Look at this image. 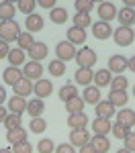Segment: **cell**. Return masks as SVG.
<instances>
[{
  "label": "cell",
  "instance_id": "1",
  "mask_svg": "<svg viewBox=\"0 0 135 153\" xmlns=\"http://www.w3.org/2000/svg\"><path fill=\"white\" fill-rule=\"evenodd\" d=\"M21 35V25L16 23L14 19L12 21H0V39L10 43V41H16V37Z\"/></svg>",
  "mask_w": 135,
  "mask_h": 153
},
{
  "label": "cell",
  "instance_id": "2",
  "mask_svg": "<svg viewBox=\"0 0 135 153\" xmlns=\"http://www.w3.org/2000/svg\"><path fill=\"white\" fill-rule=\"evenodd\" d=\"M74 59H76L78 68H88V70H92L98 57H96V53H94L90 47L82 45V49H78V51H76V57H74Z\"/></svg>",
  "mask_w": 135,
  "mask_h": 153
},
{
  "label": "cell",
  "instance_id": "3",
  "mask_svg": "<svg viewBox=\"0 0 135 153\" xmlns=\"http://www.w3.org/2000/svg\"><path fill=\"white\" fill-rule=\"evenodd\" d=\"M21 70H23V78L31 80V82L41 80V78H43V71H45V70H43V65H41V61H33V59H29Z\"/></svg>",
  "mask_w": 135,
  "mask_h": 153
},
{
  "label": "cell",
  "instance_id": "4",
  "mask_svg": "<svg viewBox=\"0 0 135 153\" xmlns=\"http://www.w3.org/2000/svg\"><path fill=\"white\" fill-rule=\"evenodd\" d=\"M113 37H115V43L119 47H127L135 41V31L131 27H119V29L113 31Z\"/></svg>",
  "mask_w": 135,
  "mask_h": 153
},
{
  "label": "cell",
  "instance_id": "5",
  "mask_svg": "<svg viewBox=\"0 0 135 153\" xmlns=\"http://www.w3.org/2000/svg\"><path fill=\"white\" fill-rule=\"evenodd\" d=\"M76 45H72L70 41H60L57 45H55V55H57V59L60 61H70V59H74L76 57Z\"/></svg>",
  "mask_w": 135,
  "mask_h": 153
},
{
  "label": "cell",
  "instance_id": "6",
  "mask_svg": "<svg viewBox=\"0 0 135 153\" xmlns=\"http://www.w3.org/2000/svg\"><path fill=\"white\" fill-rule=\"evenodd\" d=\"M51 92H53V84L49 82V80H45V78H41V80H37L35 84H33V94H35V98H47V96H51Z\"/></svg>",
  "mask_w": 135,
  "mask_h": 153
},
{
  "label": "cell",
  "instance_id": "7",
  "mask_svg": "<svg viewBox=\"0 0 135 153\" xmlns=\"http://www.w3.org/2000/svg\"><path fill=\"white\" fill-rule=\"evenodd\" d=\"M90 139L92 137L86 129H72V133H70V145H74V147H84L90 143Z\"/></svg>",
  "mask_w": 135,
  "mask_h": 153
},
{
  "label": "cell",
  "instance_id": "8",
  "mask_svg": "<svg viewBox=\"0 0 135 153\" xmlns=\"http://www.w3.org/2000/svg\"><path fill=\"white\" fill-rule=\"evenodd\" d=\"M96 10H98V19H100V21H104V23L113 21V19L117 16V12H119L117 8H115V4H113V2H107V0L98 4Z\"/></svg>",
  "mask_w": 135,
  "mask_h": 153
},
{
  "label": "cell",
  "instance_id": "9",
  "mask_svg": "<svg viewBox=\"0 0 135 153\" xmlns=\"http://www.w3.org/2000/svg\"><path fill=\"white\" fill-rule=\"evenodd\" d=\"M90 27H92V35H94V39H98V41H104V39L113 37V27H110L109 23H104V21L92 23Z\"/></svg>",
  "mask_w": 135,
  "mask_h": 153
},
{
  "label": "cell",
  "instance_id": "10",
  "mask_svg": "<svg viewBox=\"0 0 135 153\" xmlns=\"http://www.w3.org/2000/svg\"><path fill=\"white\" fill-rule=\"evenodd\" d=\"M127 61H129V59L125 57V55H110L109 57V68H107V70H109L110 74L115 71V74L119 76V74H123V71L127 70Z\"/></svg>",
  "mask_w": 135,
  "mask_h": 153
},
{
  "label": "cell",
  "instance_id": "11",
  "mask_svg": "<svg viewBox=\"0 0 135 153\" xmlns=\"http://www.w3.org/2000/svg\"><path fill=\"white\" fill-rule=\"evenodd\" d=\"M27 55L33 59V61H43V59L47 57V45L41 43V41H35L31 45V49L27 51Z\"/></svg>",
  "mask_w": 135,
  "mask_h": 153
},
{
  "label": "cell",
  "instance_id": "12",
  "mask_svg": "<svg viewBox=\"0 0 135 153\" xmlns=\"http://www.w3.org/2000/svg\"><path fill=\"white\" fill-rule=\"evenodd\" d=\"M43 25H45V21H43V16H41V14H37V12L27 14L25 27H27V31H29V33H39V31L43 29Z\"/></svg>",
  "mask_w": 135,
  "mask_h": 153
},
{
  "label": "cell",
  "instance_id": "13",
  "mask_svg": "<svg viewBox=\"0 0 135 153\" xmlns=\"http://www.w3.org/2000/svg\"><path fill=\"white\" fill-rule=\"evenodd\" d=\"M21 78H23V70H21V68L8 65L6 70L2 71V80H4V84H8V86H14Z\"/></svg>",
  "mask_w": 135,
  "mask_h": 153
},
{
  "label": "cell",
  "instance_id": "14",
  "mask_svg": "<svg viewBox=\"0 0 135 153\" xmlns=\"http://www.w3.org/2000/svg\"><path fill=\"white\" fill-rule=\"evenodd\" d=\"M6 108H8V112H14V114H23V112H27V98L14 94L10 100H8Z\"/></svg>",
  "mask_w": 135,
  "mask_h": 153
},
{
  "label": "cell",
  "instance_id": "15",
  "mask_svg": "<svg viewBox=\"0 0 135 153\" xmlns=\"http://www.w3.org/2000/svg\"><path fill=\"white\" fill-rule=\"evenodd\" d=\"M96 106V108H94V110H96V117L98 118H113L115 117V108H117V106H113L109 102V100H100V102H98V104H94Z\"/></svg>",
  "mask_w": 135,
  "mask_h": 153
},
{
  "label": "cell",
  "instance_id": "16",
  "mask_svg": "<svg viewBox=\"0 0 135 153\" xmlns=\"http://www.w3.org/2000/svg\"><path fill=\"white\" fill-rule=\"evenodd\" d=\"M82 100H84L86 104H98L100 102V88H96L94 84L86 86L84 92H82Z\"/></svg>",
  "mask_w": 135,
  "mask_h": 153
},
{
  "label": "cell",
  "instance_id": "17",
  "mask_svg": "<svg viewBox=\"0 0 135 153\" xmlns=\"http://www.w3.org/2000/svg\"><path fill=\"white\" fill-rule=\"evenodd\" d=\"M12 90H14V94H16V96L27 98V96L33 94V82H31V80H27V78H21L19 82L12 86Z\"/></svg>",
  "mask_w": 135,
  "mask_h": 153
},
{
  "label": "cell",
  "instance_id": "18",
  "mask_svg": "<svg viewBox=\"0 0 135 153\" xmlns=\"http://www.w3.org/2000/svg\"><path fill=\"white\" fill-rule=\"evenodd\" d=\"M27 112L31 118H37L45 112V104L41 98H33V100H27Z\"/></svg>",
  "mask_w": 135,
  "mask_h": 153
},
{
  "label": "cell",
  "instance_id": "19",
  "mask_svg": "<svg viewBox=\"0 0 135 153\" xmlns=\"http://www.w3.org/2000/svg\"><path fill=\"white\" fill-rule=\"evenodd\" d=\"M68 41H70L72 45H84V41H86V29L70 27V29H68Z\"/></svg>",
  "mask_w": 135,
  "mask_h": 153
},
{
  "label": "cell",
  "instance_id": "20",
  "mask_svg": "<svg viewBox=\"0 0 135 153\" xmlns=\"http://www.w3.org/2000/svg\"><path fill=\"white\" fill-rule=\"evenodd\" d=\"M74 80L78 84H82V86H90V84L94 82V70H88V68H78L76 71V76H74Z\"/></svg>",
  "mask_w": 135,
  "mask_h": 153
},
{
  "label": "cell",
  "instance_id": "21",
  "mask_svg": "<svg viewBox=\"0 0 135 153\" xmlns=\"http://www.w3.org/2000/svg\"><path fill=\"white\" fill-rule=\"evenodd\" d=\"M117 19L121 27H131L135 23V8H129V6H123L121 10L117 12Z\"/></svg>",
  "mask_w": 135,
  "mask_h": 153
},
{
  "label": "cell",
  "instance_id": "22",
  "mask_svg": "<svg viewBox=\"0 0 135 153\" xmlns=\"http://www.w3.org/2000/svg\"><path fill=\"white\" fill-rule=\"evenodd\" d=\"M117 123H121L127 129H131L135 125V110H131V108H121L117 112Z\"/></svg>",
  "mask_w": 135,
  "mask_h": 153
},
{
  "label": "cell",
  "instance_id": "23",
  "mask_svg": "<svg viewBox=\"0 0 135 153\" xmlns=\"http://www.w3.org/2000/svg\"><path fill=\"white\" fill-rule=\"evenodd\" d=\"M113 129V125H110L109 118H98L96 120H92V131H94V135H102V137H107Z\"/></svg>",
  "mask_w": 135,
  "mask_h": 153
},
{
  "label": "cell",
  "instance_id": "24",
  "mask_svg": "<svg viewBox=\"0 0 135 153\" xmlns=\"http://www.w3.org/2000/svg\"><path fill=\"white\" fill-rule=\"evenodd\" d=\"M8 61H10V65H14V68H23L25 63H27V51H23V49H10V53H8Z\"/></svg>",
  "mask_w": 135,
  "mask_h": 153
},
{
  "label": "cell",
  "instance_id": "25",
  "mask_svg": "<svg viewBox=\"0 0 135 153\" xmlns=\"http://www.w3.org/2000/svg\"><path fill=\"white\" fill-rule=\"evenodd\" d=\"M110 80H113V74H110L109 70H98L94 71V86L96 88H107V86H110Z\"/></svg>",
  "mask_w": 135,
  "mask_h": 153
},
{
  "label": "cell",
  "instance_id": "26",
  "mask_svg": "<svg viewBox=\"0 0 135 153\" xmlns=\"http://www.w3.org/2000/svg\"><path fill=\"white\" fill-rule=\"evenodd\" d=\"M86 125H88V117L84 112H76V114L68 117V127L70 129H86Z\"/></svg>",
  "mask_w": 135,
  "mask_h": 153
},
{
  "label": "cell",
  "instance_id": "27",
  "mask_svg": "<svg viewBox=\"0 0 135 153\" xmlns=\"http://www.w3.org/2000/svg\"><path fill=\"white\" fill-rule=\"evenodd\" d=\"M129 100L127 96V90H110L109 92V102L113 106H125Z\"/></svg>",
  "mask_w": 135,
  "mask_h": 153
},
{
  "label": "cell",
  "instance_id": "28",
  "mask_svg": "<svg viewBox=\"0 0 135 153\" xmlns=\"http://www.w3.org/2000/svg\"><path fill=\"white\" fill-rule=\"evenodd\" d=\"M90 145L96 149V153H107V151L110 149L109 137H102V135H94V137L90 139Z\"/></svg>",
  "mask_w": 135,
  "mask_h": 153
},
{
  "label": "cell",
  "instance_id": "29",
  "mask_svg": "<svg viewBox=\"0 0 135 153\" xmlns=\"http://www.w3.org/2000/svg\"><path fill=\"white\" fill-rule=\"evenodd\" d=\"M49 19H51V23H55V25H63L68 21V10L61 8V6H53L49 10Z\"/></svg>",
  "mask_w": 135,
  "mask_h": 153
},
{
  "label": "cell",
  "instance_id": "30",
  "mask_svg": "<svg viewBox=\"0 0 135 153\" xmlns=\"http://www.w3.org/2000/svg\"><path fill=\"white\" fill-rule=\"evenodd\" d=\"M33 43H35L33 41V33H29V31H21V35L16 37V47L23 49V51H29Z\"/></svg>",
  "mask_w": 135,
  "mask_h": 153
},
{
  "label": "cell",
  "instance_id": "31",
  "mask_svg": "<svg viewBox=\"0 0 135 153\" xmlns=\"http://www.w3.org/2000/svg\"><path fill=\"white\" fill-rule=\"evenodd\" d=\"M6 139H8L10 145L21 143V141H27V131H25L23 127H19V129H10V131H6Z\"/></svg>",
  "mask_w": 135,
  "mask_h": 153
},
{
  "label": "cell",
  "instance_id": "32",
  "mask_svg": "<svg viewBox=\"0 0 135 153\" xmlns=\"http://www.w3.org/2000/svg\"><path fill=\"white\" fill-rule=\"evenodd\" d=\"M76 96H78V88L74 84H63L60 88V100L61 102H68V100H72Z\"/></svg>",
  "mask_w": 135,
  "mask_h": 153
},
{
  "label": "cell",
  "instance_id": "33",
  "mask_svg": "<svg viewBox=\"0 0 135 153\" xmlns=\"http://www.w3.org/2000/svg\"><path fill=\"white\" fill-rule=\"evenodd\" d=\"M45 129H47V120L43 117H37V118H31V120H29V131H31V133L41 135V133H45Z\"/></svg>",
  "mask_w": 135,
  "mask_h": 153
},
{
  "label": "cell",
  "instance_id": "34",
  "mask_svg": "<svg viewBox=\"0 0 135 153\" xmlns=\"http://www.w3.org/2000/svg\"><path fill=\"white\" fill-rule=\"evenodd\" d=\"M16 6L10 2H0V21H12L14 19Z\"/></svg>",
  "mask_w": 135,
  "mask_h": 153
},
{
  "label": "cell",
  "instance_id": "35",
  "mask_svg": "<svg viewBox=\"0 0 135 153\" xmlns=\"http://www.w3.org/2000/svg\"><path fill=\"white\" fill-rule=\"evenodd\" d=\"M84 100L80 98V96H76V98H72V100H68L66 102V110L70 112V114H76V112H84Z\"/></svg>",
  "mask_w": 135,
  "mask_h": 153
},
{
  "label": "cell",
  "instance_id": "36",
  "mask_svg": "<svg viewBox=\"0 0 135 153\" xmlns=\"http://www.w3.org/2000/svg\"><path fill=\"white\" fill-rule=\"evenodd\" d=\"M92 25V19L88 12H76L74 14V27H80V29H86Z\"/></svg>",
  "mask_w": 135,
  "mask_h": 153
},
{
  "label": "cell",
  "instance_id": "37",
  "mask_svg": "<svg viewBox=\"0 0 135 153\" xmlns=\"http://www.w3.org/2000/svg\"><path fill=\"white\" fill-rule=\"evenodd\" d=\"M49 74L51 76H55V78H60L66 74V63L60 61V59H53V61H49Z\"/></svg>",
  "mask_w": 135,
  "mask_h": 153
},
{
  "label": "cell",
  "instance_id": "38",
  "mask_svg": "<svg viewBox=\"0 0 135 153\" xmlns=\"http://www.w3.org/2000/svg\"><path fill=\"white\" fill-rule=\"evenodd\" d=\"M127 88H129V80H127L123 74L115 76V78L110 80V90H127Z\"/></svg>",
  "mask_w": 135,
  "mask_h": 153
},
{
  "label": "cell",
  "instance_id": "39",
  "mask_svg": "<svg viewBox=\"0 0 135 153\" xmlns=\"http://www.w3.org/2000/svg\"><path fill=\"white\" fill-rule=\"evenodd\" d=\"M35 6H37V0H19L16 2V8L21 12H25V14H33Z\"/></svg>",
  "mask_w": 135,
  "mask_h": 153
},
{
  "label": "cell",
  "instance_id": "40",
  "mask_svg": "<svg viewBox=\"0 0 135 153\" xmlns=\"http://www.w3.org/2000/svg\"><path fill=\"white\" fill-rule=\"evenodd\" d=\"M4 127H6V131H10V129H19V127H21V114L8 112V117L4 118Z\"/></svg>",
  "mask_w": 135,
  "mask_h": 153
},
{
  "label": "cell",
  "instance_id": "41",
  "mask_svg": "<svg viewBox=\"0 0 135 153\" xmlns=\"http://www.w3.org/2000/svg\"><path fill=\"white\" fill-rule=\"evenodd\" d=\"M110 133L115 135V139H125V137L131 133V129H127V127L121 125V123H115V125H113V129H110Z\"/></svg>",
  "mask_w": 135,
  "mask_h": 153
},
{
  "label": "cell",
  "instance_id": "42",
  "mask_svg": "<svg viewBox=\"0 0 135 153\" xmlns=\"http://www.w3.org/2000/svg\"><path fill=\"white\" fill-rule=\"evenodd\" d=\"M37 151L39 153H53L55 151V143L51 141V139H41V141L37 143Z\"/></svg>",
  "mask_w": 135,
  "mask_h": 153
},
{
  "label": "cell",
  "instance_id": "43",
  "mask_svg": "<svg viewBox=\"0 0 135 153\" xmlns=\"http://www.w3.org/2000/svg\"><path fill=\"white\" fill-rule=\"evenodd\" d=\"M74 6H76V12H88V14L94 8V4L90 0H74Z\"/></svg>",
  "mask_w": 135,
  "mask_h": 153
},
{
  "label": "cell",
  "instance_id": "44",
  "mask_svg": "<svg viewBox=\"0 0 135 153\" xmlns=\"http://www.w3.org/2000/svg\"><path fill=\"white\" fill-rule=\"evenodd\" d=\"M12 153H33V145L29 141H21L12 145Z\"/></svg>",
  "mask_w": 135,
  "mask_h": 153
},
{
  "label": "cell",
  "instance_id": "45",
  "mask_svg": "<svg viewBox=\"0 0 135 153\" xmlns=\"http://www.w3.org/2000/svg\"><path fill=\"white\" fill-rule=\"evenodd\" d=\"M123 141H125V149H129L131 153H135V133H133V131H131Z\"/></svg>",
  "mask_w": 135,
  "mask_h": 153
},
{
  "label": "cell",
  "instance_id": "46",
  "mask_svg": "<svg viewBox=\"0 0 135 153\" xmlns=\"http://www.w3.org/2000/svg\"><path fill=\"white\" fill-rule=\"evenodd\" d=\"M53 153H76V149L70 143H61V145H55V151Z\"/></svg>",
  "mask_w": 135,
  "mask_h": 153
},
{
  "label": "cell",
  "instance_id": "47",
  "mask_svg": "<svg viewBox=\"0 0 135 153\" xmlns=\"http://www.w3.org/2000/svg\"><path fill=\"white\" fill-rule=\"evenodd\" d=\"M8 53H10V47H8V43L0 39V59L8 57Z\"/></svg>",
  "mask_w": 135,
  "mask_h": 153
},
{
  "label": "cell",
  "instance_id": "48",
  "mask_svg": "<svg viewBox=\"0 0 135 153\" xmlns=\"http://www.w3.org/2000/svg\"><path fill=\"white\" fill-rule=\"evenodd\" d=\"M55 2H57V0H37V6H41V8H49V10H51V8L55 6Z\"/></svg>",
  "mask_w": 135,
  "mask_h": 153
},
{
  "label": "cell",
  "instance_id": "49",
  "mask_svg": "<svg viewBox=\"0 0 135 153\" xmlns=\"http://www.w3.org/2000/svg\"><path fill=\"white\" fill-rule=\"evenodd\" d=\"M80 153H96V149L88 143V145H84V147H80Z\"/></svg>",
  "mask_w": 135,
  "mask_h": 153
},
{
  "label": "cell",
  "instance_id": "50",
  "mask_svg": "<svg viewBox=\"0 0 135 153\" xmlns=\"http://www.w3.org/2000/svg\"><path fill=\"white\" fill-rule=\"evenodd\" d=\"M6 117H8V108L6 106H0V123H4Z\"/></svg>",
  "mask_w": 135,
  "mask_h": 153
},
{
  "label": "cell",
  "instance_id": "51",
  "mask_svg": "<svg viewBox=\"0 0 135 153\" xmlns=\"http://www.w3.org/2000/svg\"><path fill=\"white\" fill-rule=\"evenodd\" d=\"M4 102H6V90H4V88L0 86V106L4 104Z\"/></svg>",
  "mask_w": 135,
  "mask_h": 153
},
{
  "label": "cell",
  "instance_id": "52",
  "mask_svg": "<svg viewBox=\"0 0 135 153\" xmlns=\"http://www.w3.org/2000/svg\"><path fill=\"white\" fill-rule=\"evenodd\" d=\"M127 70H131V71L135 74V55L129 59V61H127Z\"/></svg>",
  "mask_w": 135,
  "mask_h": 153
},
{
  "label": "cell",
  "instance_id": "53",
  "mask_svg": "<svg viewBox=\"0 0 135 153\" xmlns=\"http://www.w3.org/2000/svg\"><path fill=\"white\" fill-rule=\"evenodd\" d=\"M123 4L129 6V8H135V0H123Z\"/></svg>",
  "mask_w": 135,
  "mask_h": 153
},
{
  "label": "cell",
  "instance_id": "54",
  "mask_svg": "<svg viewBox=\"0 0 135 153\" xmlns=\"http://www.w3.org/2000/svg\"><path fill=\"white\" fill-rule=\"evenodd\" d=\"M115 153H131V151H129V149H125V147H123V149H119V151H115Z\"/></svg>",
  "mask_w": 135,
  "mask_h": 153
},
{
  "label": "cell",
  "instance_id": "55",
  "mask_svg": "<svg viewBox=\"0 0 135 153\" xmlns=\"http://www.w3.org/2000/svg\"><path fill=\"white\" fill-rule=\"evenodd\" d=\"M0 153H12V149H0Z\"/></svg>",
  "mask_w": 135,
  "mask_h": 153
},
{
  "label": "cell",
  "instance_id": "56",
  "mask_svg": "<svg viewBox=\"0 0 135 153\" xmlns=\"http://www.w3.org/2000/svg\"><path fill=\"white\" fill-rule=\"evenodd\" d=\"M92 4H100V2H104V0H90Z\"/></svg>",
  "mask_w": 135,
  "mask_h": 153
},
{
  "label": "cell",
  "instance_id": "57",
  "mask_svg": "<svg viewBox=\"0 0 135 153\" xmlns=\"http://www.w3.org/2000/svg\"><path fill=\"white\" fill-rule=\"evenodd\" d=\"M2 2H10V4H14V2H19V0H2Z\"/></svg>",
  "mask_w": 135,
  "mask_h": 153
},
{
  "label": "cell",
  "instance_id": "58",
  "mask_svg": "<svg viewBox=\"0 0 135 153\" xmlns=\"http://www.w3.org/2000/svg\"><path fill=\"white\" fill-rule=\"evenodd\" d=\"M133 98H135V86H133Z\"/></svg>",
  "mask_w": 135,
  "mask_h": 153
}]
</instances>
